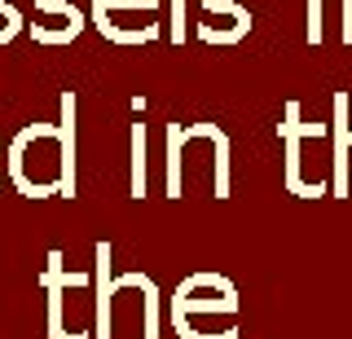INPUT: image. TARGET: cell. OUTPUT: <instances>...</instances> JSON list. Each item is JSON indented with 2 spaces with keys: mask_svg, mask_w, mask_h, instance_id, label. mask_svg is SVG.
<instances>
[{
  "mask_svg": "<svg viewBox=\"0 0 352 339\" xmlns=\"http://www.w3.org/2000/svg\"><path fill=\"white\" fill-rule=\"evenodd\" d=\"M40 287L49 295V339H88L66 326V291L71 287H93V273H71L62 269V251H49V269L40 273Z\"/></svg>",
  "mask_w": 352,
  "mask_h": 339,
  "instance_id": "277c9868",
  "label": "cell"
},
{
  "mask_svg": "<svg viewBox=\"0 0 352 339\" xmlns=\"http://www.w3.org/2000/svg\"><path fill=\"white\" fill-rule=\"evenodd\" d=\"M172 40H185V0H172Z\"/></svg>",
  "mask_w": 352,
  "mask_h": 339,
  "instance_id": "5bb4252c",
  "label": "cell"
},
{
  "mask_svg": "<svg viewBox=\"0 0 352 339\" xmlns=\"http://www.w3.org/2000/svg\"><path fill=\"white\" fill-rule=\"evenodd\" d=\"M0 159H5V150H0Z\"/></svg>",
  "mask_w": 352,
  "mask_h": 339,
  "instance_id": "2e32d148",
  "label": "cell"
},
{
  "mask_svg": "<svg viewBox=\"0 0 352 339\" xmlns=\"http://www.w3.org/2000/svg\"><path fill=\"white\" fill-rule=\"evenodd\" d=\"M58 155H62V185H58V199H75L80 194V181H75V111H80V97L75 89H66L58 97Z\"/></svg>",
  "mask_w": 352,
  "mask_h": 339,
  "instance_id": "52a82bcc",
  "label": "cell"
},
{
  "mask_svg": "<svg viewBox=\"0 0 352 339\" xmlns=\"http://www.w3.org/2000/svg\"><path fill=\"white\" fill-rule=\"evenodd\" d=\"M190 317H238V287L225 273H190L172 295V326Z\"/></svg>",
  "mask_w": 352,
  "mask_h": 339,
  "instance_id": "7a4b0ae2",
  "label": "cell"
},
{
  "mask_svg": "<svg viewBox=\"0 0 352 339\" xmlns=\"http://www.w3.org/2000/svg\"><path fill=\"white\" fill-rule=\"evenodd\" d=\"M198 5H203L207 14H225V18H234V27L242 31V36L251 31V14H247L242 5H234V0H198Z\"/></svg>",
  "mask_w": 352,
  "mask_h": 339,
  "instance_id": "8fae6325",
  "label": "cell"
},
{
  "mask_svg": "<svg viewBox=\"0 0 352 339\" xmlns=\"http://www.w3.org/2000/svg\"><path fill=\"white\" fill-rule=\"evenodd\" d=\"M313 133H326V124H304L300 119V102H286L282 111V124H278V137H282V150H286V163H282V185L286 194L295 199H317V190L304 181V141Z\"/></svg>",
  "mask_w": 352,
  "mask_h": 339,
  "instance_id": "3957f363",
  "label": "cell"
},
{
  "mask_svg": "<svg viewBox=\"0 0 352 339\" xmlns=\"http://www.w3.org/2000/svg\"><path fill=\"white\" fill-rule=\"evenodd\" d=\"M308 45H322V0H308Z\"/></svg>",
  "mask_w": 352,
  "mask_h": 339,
  "instance_id": "4fadbf2b",
  "label": "cell"
},
{
  "mask_svg": "<svg viewBox=\"0 0 352 339\" xmlns=\"http://www.w3.org/2000/svg\"><path fill=\"white\" fill-rule=\"evenodd\" d=\"M181 172H185V137H181V124H168V185H163V194L172 203L185 194Z\"/></svg>",
  "mask_w": 352,
  "mask_h": 339,
  "instance_id": "9c48e42d",
  "label": "cell"
},
{
  "mask_svg": "<svg viewBox=\"0 0 352 339\" xmlns=\"http://www.w3.org/2000/svg\"><path fill=\"white\" fill-rule=\"evenodd\" d=\"M9 181L22 199H53L62 185V155H58V124H27L5 150Z\"/></svg>",
  "mask_w": 352,
  "mask_h": 339,
  "instance_id": "6da1fadb",
  "label": "cell"
},
{
  "mask_svg": "<svg viewBox=\"0 0 352 339\" xmlns=\"http://www.w3.org/2000/svg\"><path fill=\"white\" fill-rule=\"evenodd\" d=\"M132 199H146V124H132Z\"/></svg>",
  "mask_w": 352,
  "mask_h": 339,
  "instance_id": "30bf717a",
  "label": "cell"
},
{
  "mask_svg": "<svg viewBox=\"0 0 352 339\" xmlns=\"http://www.w3.org/2000/svg\"><path fill=\"white\" fill-rule=\"evenodd\" d=\"M330 199H352V124H348V93H335V128H330Z\"/></svg>",
  "mask_w": 352,
  "mask_h": 339,
  "instance_id": "5b68a950",
  "label": "cell"
},
{
  "mask_svg": "<svg viewBox=\"0 0 352 339\" xmlns=\"http://www.w3.org/2000/svg\"><path fill=\"white\" fill-rule=\"evenodd\" d=\"M36 9H40V14H49V18H62V23L71 27L75 36L84 31V18L75 14V5H66V0H36Z\"/></svg>",
  "mask_w": 352,
  "mask_h": 339,
  "instance_id": "7c38bea8",
  "label": "cell"
},
{
  "mask_svg": "<svg viewBox=\"0 0 352 339\" xmlns=\"http://www.w3.org/2000/svg\"><path fill=\"white\" fill-rule=\"evenodd\" d=\"M97 265H93V335L88 339H115V313H110V300H115V287H110V243L93 247Z\"/></svg>",
  "mask_w": 352,
  "mask_h": 339,
  "instance_id": "8992f818",
  "label": "cell"
},
{
  "mask_svg": "<svg viewBox=\"0 0 352 339\" xmlns=\"http://www.w3.org/2000/svg\"><path fill=\"white\" fill-rule=\"evenodd\" d=\"M344 40L352 45V0H344Z\"/></svg>",
  "mask_w": 352,
  "mask_h": 339,
  "instance_id": "9a60e30c",
  "label": "cell"
},
{
  "mask_svg": "<svg viewBox=\"0 0 352 339\" xmlns=\"http://www.w3.org/2000/svg\"><path fill=\"white\" fill-rule=\"evenodd\" d=\"M110 287L119 291H141L146 300H141V309H146V339H159V287H154L150 273L132 269V273H110Z\"/></svg>",
  "mask_w": 352,
  "mask_h": 339,
  "instance_id": "ba28073f",
  "label": "cell"
}]
</instances>
